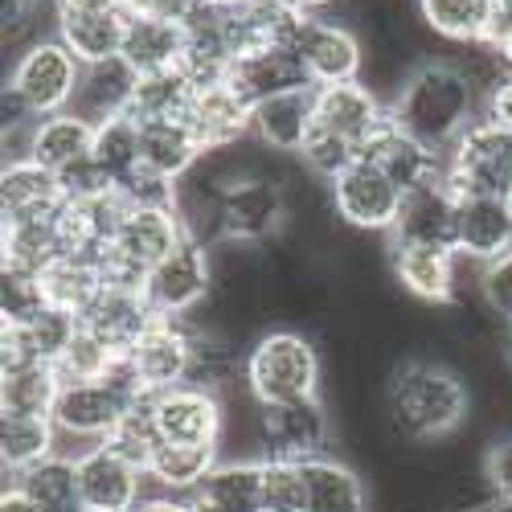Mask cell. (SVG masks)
Instances as JSON below:
<instances>
[{"label": "cell", "instance_id": "1", "mask_svg": "<svg viewBox=\"0 0 512 512\" xmlns=\"http://www.w3.org/2000/svg\"><path fill=\"white\" fill-rule=\"evenodd\" d=\"M472 418V390L447 361L410 357L386 381V422L406 443H439Z\"/></svg>", "mask_w": 512, "mask_h": 512}, {"label": "cell", "instance_id": "2", "mask_svg": "<svg viewBox=\"0 0 512 512\" xmlns=\"http://www.w3.org/2000/svg\"><path fill=\"white\" fill-rule=\"evenodd\" d=\"M390 115L414 140H422L426 148L447 156L467 127L476 119H484V99L451 62L431 58L410 74L402 95L390 103Z\"/></svg>", "mask_w": 512, "mask_h": 512}, {"label": "cell", "instance_id": "3", "mask_svg": "<svg viewBox=\"0 0 512 512\" xmlns=\"http://www.w3.org/2000/svg\"><path fill=\"white\" fill-rule=\"evenodd\" d=\"M242 386L259 406L308 402L324 390L320 345L300 328H267L246 345Z\"/></svg>", "mask_w": 512, "mask_h": 512}, {"label": "cell", "instance_id": "4", "mask_svg": "<svg viewBox=\"0 0 512 512\" xmlns=\"http://www.w3.org/2000/svg\"><path fill=\"white\" fill-rule=\"evenodd\" d=\"M144 394V386L136 381L127 357L115 361V369L99 381H66L50 422L58 426V451L62 455H82L95 443H107L111 431L123 422V414L132 410Z\"/></svg>", "mask_w": 512, "mask_h": 512}, {"label": "cell", "instance_id": "5", "mask_svg": "<svg viewBox=\"0 0 512 512\" xmlns=\"http://www.w3.org/2000/svg\"><path fill=\"white\" fill-rule=\"evenodd\" d=\"M78 78H82V62L58 33L33 41L29 50L13 58L5 78V127L70 111Z\"/></svg>", "mask_w": 512, "mask_h": 512}, {"label": "cell", "instance_id": "6", "mask_svg": "<svg viewBox=\"0 0 512 512\" xmlns=\"http://www.w3.org/2000/svg\"><path fill=\"white\" fill-rule=\"evenodd\" d=\"M185 222L177 205H127L123 222L103 254V275L115 287H140L152 267H160L168 254L185 242Z\"/></svg>", "mask_w": 512, "mask_h": 512}, {"label": "cell", "instance_id": "7", "mask_svg": "<svg viewBox=\"0 0 512 512\" xmlns=\"http://www.w3.org/2000/svg\"><path fill=\"white\" fill-rule=\"evenodd\" d=\"M287 230H291V201L283 189V168L267 164L222 193V242L271 246Z\"/></svg>", "mask_w": 512, "mask_h": 512}, {"label": "cell", "instance_id": "8", "mask_svg": "<svg viewBox=\"0 0 512 512\" xmlns=\"http://www.w3.org/2000/svg\"><path fill=\"white\" fill-rule=\"evenodd\" d=\"M443 177L455 193H508L512 197V127L476 119L443 160Z\"/></svg>", "mask_w": 512, "mask_h": 512}, {"label": "cell", "instance_id": "9", "mask_svg": "<svg viewBox=\"0 0 512 512\" xmlns=\"http://www.w3.org/2000/svg\"><path fill=\"white\" fill-rule=\"evenodd\" d=\"M402 197L406 193L369 160L349 164L345 173L328 181V209H332V218L345 230H353V234H381V238H390V230L398 222V209H402Z\"/></svg>", "mask_w": 512, "mask_h": 512}, {"label": "cell", "instance_id": "10", "mask_svg": "<svg viewBox=\"0 0 512 512\" xmlns=\"http://www.w3.org/2000/svg\"><path fill=\"white\" fill-rule=\"evenodd\" d=\"M213 246L185 238L160 267L148 271L144 279V300L156 316H173V320H189L193 312H201L213 300Z\"/></svg>", "mask_w": 512, "mask_h": 512}, {"label": "cell", "instance_id": "11", "mask_svg": "<svg viewBox=\"0 0 512 512\" xmlns=\"http://www.w3.org/2000/svg\"><path fill=\"white\" fill-rule=\"evenodd\" d=\"M332 451V414L324 398L259 410V459L308 463Z\"/></svg>", "mask_w": 512, "mask_h": 512}, {"label": "cell", "instance_id": "12", "mask_svg": "<svg viewBox=\"0 0 512 512\" xmlns=\"http://www.w3.org/2000/svg\"><path fill=\"white\" fill-rule=\"evenodd\" d=\"M295 58H300L312 87H336V82H361L365 70V37L345 17H308L295 37Z\"/></svg>", "mask_w": 512, "mask_h": 512}, {"label": "cell", "instance_id": "13", "mask_svg": "<svg viewBox=\"0 0 512 512\" xmlns=\"http://www.w3.org/2000/svg\"><path fill=\"white\" fill-rule=\"evenodd\" d=\"M74 463H78V484H82L87 512H136L140 500L152 492L144 467L119 455L111 443L87 447L82 455H74Z\"/></svg>", "mask_w": 512, "mask_h": 512}, {"label": "cell", "instance_id": "14", "mask_svg": "<svg viewBox=\"0 0 512 512\" xmlns=\"http://www.w3.org/2000/svg\"><path fill=\"white\" fill-rule=\"evenodd\" d=\"M156 431L164 443H213L222 447L226 439V398L201 390V386H173L148 394Z\"/></svg>", "mask_w": 512, "mask_h": 512}, {"label": "cell", "instance_id": "15", "mask_svg": "<svg viewBox=\"0 0 512 512\" xmlns=\"http://www.w3.org/2000/svg\"><path fill=\"white\" fill-rule=\"evenodd\" d=\"M127 365H132L144 394L185 386L193 365V328L173 316H156L144 328V336L127 349Z\"/></svg>", "mask_w": 512, "mask_h": 512}, {"label": "cell", "instance_id": "16", "mask_svg": "<svg viewBox=\"0 0 512 512\" xmlns=\"http://www.w3.org/2000/svg\"><path fill=\"white\" fill-rule=\"evenodd\" d=\"M390 275L410 300L431 304V308H451L463 295V259L455 250L390 246Z\"/></svg>", "mask_w": 512, "mask_h": 512}, {"label": "cell", "instance_id": "17", "mask_svg": "<svg viewBox=\"0 0 512 512\" xmlns=\"http://www.w3.org/2000/svg\"><path fill=\"white\" fill-rule=\"evenodd\" d=\"M455 218H459V193L447 177H435L418 189H406L398 222L390 230V246H439L455 250Z\"/></svg>", "mask_w": 512, "mask_h": 512}, {"label": "cell", "instance_id": "18", "mask_svg": "<svg viewBox=\"0 0 512 512\" xmlns=\"http://www.w3.org/2000/svg\"><path fill=\"white\" fill-rule=\"evenodd\" d=\"M512 250V197L508 193H459L455 254L467 263H492Z\"/></svg>", "mask_w": 512, "mask_h": 512}, {"label": "cell", "instance_id": "19", "mask_svg": "<svg viewBox=\"0 0 512 512\" xmlns=\"http://www.w3.org/2000/svg\"><path fill=\"white\" fill-rule=\"evenodd\" d=\"M361 160L377 164L381 173L406 193V189H418L426 181L443 177V160L447 156H439L435 148H426L422 140H414L394 115H386L369 132V140L361 144Z\"/></svg>", "mask_w": 512, "mask_h": 512}, {"label": "cell", "instance_id": "20", "mask_svg": "<svg viewBox=\"0 0 512 512\" xmlns=\"http://www.w3.org/2000/svg\"><path fill=\"white\" fill-rule=\"evenodd\" d=\"M136 91H140V70L127 62L123 54L107 58V62H91L82 66V78H78V91L70 99V111L87 123H107V119H119V115H132V103H136Z\"/></svg>", "mask_w": 512, "mask_h": 512}, {"label": "cell", "instance_id": "21", "mask_svg": "<svg viewBox=\"0 0 512 512\" xmlns=\"http://www.w3.org/2000/svg\"><path fill=\"white\" fill-rule=\"evenodd\" d=\"M312 127H316V87H300L254 103L250 140L275 156H300Z\"/></svg>", "mask_w": 512, "mask_h": 512}, {"label": "cell", "instance_id": "22", "mask_svg": "<svg viewBox=\"0 0 512 512\" xmlns=\"http://www.w3.org/2000/svg\"><path fill=\"white\" fill-rule=\"evenodd\" d=\"M250 115L254 107L230 87V82H209V87L193 91L189 103V127L197 132L205 152H218V148H234L250 140Z\"/></svg>", "mask_w": 512, "mask_h": 512}, {"label": "cell", "instance_id": "23", "mask_svg": "<svg viewBox=\"0 0 512 512\" xmlns=\"http://www.w3.org/2000/svg\"><path fill=\"white\" fill-rule=\"evenodd\" d=\"M230 87L254 107L263 99H275L283 91H300V87H312L300 58H295V50L287 46H259L250 54H238L230 62V74H226Z\"/></svg>", "mask_w": 512, "mask_h": 512}, {"label": "cell", "instance_id": "24", "mask_svg": "<svg viewBox=\"0 0 512 512\" xmlns=\"http://www.w3.org/2000/svg\"><path fill=\"white\" fill-rule=\"evenodd\" d=\"M66 205L62 181L50 168L33 160H9L0 173V222H29V218H58Z\"/></svg>", "mask_w": 512, "mask_h": 512}, {"label": "cell", "instance_id": "25", "mask_svg": "<svg viewBox=\"0 0 512 512\" xmlns=\"http://www.w3.org/2000/svg\"><path fill=\"white\" fill-rule=\"evenodd\" d=\"M189 500L197 512H263V459L222 455Z\"/></svg>", "mask_w": 512, "mask_h": 512}, {"label": "cell", "instance_id": "26", "mask_svg": "<svg viewBox=\"0 0 512 512\" xmlns=\"http://www.w3.org/2000/svg\"><path fill=\"white\" fill-rule=\"evenodd\" d=\"M152 320H156V312L148 308L144 291L140 287H115V283H107L103 295L91 304V312L82 316V324H87L103 345L111 353H119V357H127V349L144 336V328Z\"/></svg>", "mask_w": 512, "mask_h": 512}, {"label": "cell", "instance_id": "27", "mask_svg": "<svg viewBox=\"0 0 512 512\" xmlns=\"http://www.w3.org/2000/svg\"><path fill=\"white\" fill-rule=\"evenodd\" d=\"M201 156H205V148H201L197 132L189 127V119L140 123V168H148L152 177L181 185L201 164Z\"/></svg>", "mask_w": 512, "mask_h": 512}, {"label": "cell", "instance_id": "28", "mask_svg": "<svg viewBox=\"0 0 512 512\" xmlns=\"http://www.w3.org/2000/svg\"><path fill=\"white\" fill-rule=\"evenodd\" d=\"M189 54V25L177 17H132L127 13L123 33V58L140 74L177 70Z\"/></svg>", "mask_w": 512, "mask_h": 512}, {"label": "cell", "instance_id": "29", "mask_svg": "<svg viewBox=\"0 0 512 512\" xmlns=\"http://www.w3.org/2000/svg\"><path fill=\"white\" fill-rule=\"evenodd\" d=\"M390 115V107L381 103L365 82H336V87H316V123H324L328 132L353 140L357 148L369 140V132Z\"/></svg>", "mask_w": 512, "mask_h": 512}, {"label": "cell", "instance_id": "30", "mask_svg": "<svg viewBox=\"0 0 512 512\" xmlns=\"http://www.w3.org/2000/svg\"><path fill=\"white\" fill-rule=\"evenodd\" d=\"M41 287H46V300L50 308H62L70 316H87L91 304L103 295L107 275H103V259L95 254H74L66 250L62 259H54L46 271H41Z\"/></svg>", "mask_w": 512, "mask_h": 512}, {"label": "cell", "instance_id": "31", "mask_svg": "<svg viewBox=\"0 0 512 512\" xmlns=\"http://www.w3.org/2000/svg\"><path fill=\"white\" fill-rule=\"evenodd\" d=\"M91 148H95V123L78 119L74 111L37 119L29 132V160L50 168V173H66L78 160H87Z\"/></svg>", "mask_w": 512, "mask_h": 512}, {"label": "cell", "instance_id": "32", "mask_svg": "<svg viewBox=\"0 0 512 512\" xmlns=\"http://www.w3.org/2000/svg\"><path fill=\"white\" fill-rule=\"evenodd\" d=\"M218 463H222V447L213 443H160L156 455L148 459V484L152 492L193 496Z\"/></svg>", "mask_w": 512, "mask_h": 512}, {"label": "cell", "instance_id": "33", "mask_svg": "<svg viewBox=\"0 0 512 512\" xmlns=\"http://www.w3.org/2000/svg\"><path fill=\"white\" fill-rule=\"evenodd\" d=\"M308 480V512H369V492L353 463L336 459L332 451L304 463Z\"/></svg>", "mask_w": 512, "mask_h": 512}, {"label": "cell", "instance_id": "34", "mask_svg": "<svg viewBox=\"0 0 512 512\" xmlns=\"http://www.w3.org/2000/svg\"><path fill=\"white\" fill-rule=\"evenodd\" d=\"M66 254L58 218H29V222H0V267H17L41 275L54 259Z\"/></svg>", "mask_w": 512, "mask_h": 512}, {"label": "cell", "instance_id": "35", "mask_svg": "<svg viewBox=\"0 0 512 512\" xmlns=\"http://www.w3.org/2000/svg\"><path fill=\"white\" fill-rule=\"evenodd\" d=\"M54 33L74 50L82 66L107 62L123 54V33H127V13L123 9H103V13H58Z\"/></svg>", "mask_w": 512, "mask_h": 512}, {"label": "cell", "instance_id": "36", "mask_svg": "<svg viewBox=\"0 0 512 512\" xmlns=\"http://www.w3.org/2000/svg\"><path fill=\"white\" fill-rule=\"evenodd\" d=\"M5 484H17L41 512H87L78 484V463L74 455H50L21 476H5Z\"/></svg>", "mask_w": 512, "mask_h": 512}, {"label": "cell", "instance_id": "37", "mask_svg": "<svg viewBox=\"0 0 512 512\" xmlns=\"http://www.w3.org/2000/svg\"><path fill=\"white\" fill-rule=\"evenodd\" d=\"M50 455H58V426L50 418L0 414V467H5V476H21Z\"/></svg>", "mask_w": 512, "mask_h": 512}, {"label": "cell", "instance_id": "38", "mask_svg": "<svg viewBox=\"0 0 512 512\" xmlns=\"http://www.w3.org/2000/svg\"><path fill=\"white\" fill-rule=\"evenodd\" d=\"M496 13V0H418V17L447 46L484 41Z\"/></svg>", "mask_w": 512, "mask_h": 512}, {"label": "cell", "instance_id": "39", "mask_svg": "<svg viewBox=\"0 0 512 512\" xmlns=\"http://www.w3.org/2000/svg\"><path fill=\"white\" fill-rule=\"evenodd\" d=\"M58 394H62V377L54 365H25L0 373V414L50 418Z\"/></svg>", "mask_w": 512, "mask_h": 512}, {"label": "cell", "instance_id": "40", "mask_svg": "<svg viewBox=\"0 0 512 512\" xmlns=\"http://www.w3.org/2000/svg\"><path fill=\"white\" fill-rule=\"evenodd\" d=\"M193 78L177 70H160V74H140V91L132 103L136 123H156V119H185L193 103Z\"/></svg>", "mask_w": 512, "mask_h": 512}, {"label": "cell", "instance_id": "41", "mask_svg": "<svg viewBox=\"0 0 512 512\" xmlns=\"http://www.w3.org/2000/svg\"><path fill=\"white\" fill-rule=\"evenodd\" d=\"M91 156L99 160V168L115 181V189L140 168V123L132 115H119L95 127V148Z\"/></svg>", "mask_w": 512, "mask_h": 512}, {"label": "cell", "instance_id": "42", "mask_svg": "<svg viewBox=\"0 0 512 512\" xmlns=\"http://www.w3.org/2000/svg\"><path fill=\"white\" fill-rule=\"evenodd\" d=\"M46 308L50 300H46V287H41V275L0 267V324L29 328Z\"/></svg>", "mask_w": 512, "mask_h": 512}, {"label": "cell", "instance_id": "43", "mask_svg": "<svg viewBox=\"0 0 512 512\" xmlns=\"http://www.w3.org/2000/svg\"><path fill=\"white\" fill-rule=\"evenodd\" d=\"M295 160H300L320 185H328L332 177L345 173L349 164H357V160H361V148H357L353 140H345V136L328 132L324 123H316L312 132H308V140H304V148H300V156H295Z\"/></svg>", "mask_w": 512, "mask_h": 512}, {"label": "cell", "instance_id": "44", "mask_svg": "<svg viewBox=\"0 0 512 512\" xmlns=\"http://www.w3.org/2000/svg\"><path fill=\"white\" fill-rule=\"evenodd\" d=\"M115 361H119V353H111L103 340L82 324L78 336L66 345V353L54 361V369H58L62 386H66V381H99V377H107L115 369Z\"/></svg>", "mask_w": 512, "mask_h": 512}, {"label": "cell", "instance_id": "45", "mask_svg": "<svg viewBox=\"0 0 512 512\" xmlns=\"http://www.w3.org/2000/svg\"><path fill=\"white\" fill-rule=\"evenodd\" d=\"M263 512H308L304 463L263 459Z\"/></svg>", "mask_w": 512, "mask_h": 512}, {"label": "cell", "instance_id": "46", "mask_svg": "<svg viewBox=\"0 0 512 512\" xmlns=\"http://www.w3.org/2000/svg\"><path fill=\"white\" fill-rule=\"evenodd\" d=\"M119 455H127L132 463H140L144 472H148V459L156 455V447L164 443L160 439V431H156V418H152V406H148V398H140L132 410L123 414V422L111 431V439H107Z\"/></svg>", "mask_w": 512, "mask_h": 512}, {"label": "cell", "instance_id": "47", "mask_svg": "<svg viewBox=\"0 0 512 512\" xmlns=\"http://www.w3.org/2000/svg\"><path fill=\"white\" fill-rule=\"evenodd\" d=\"M476 300H480V308L488 312V320H492V324L512 328V250L480 267V279H476Z\"/></svg>", "mask_w": 512, "mask_h": 512}, {"label": "cell", "instance_id": "48", "mask_svg": "<svg viewBox=\"0 0 512 512\" xmlns=\"http://www.w3.org/2000/svg\"><path fill=\"white\" fill-rule=\"evenodd\" d=\"M78 328H82V320L78 316H70V312H62V308H46L41 312L25 332H29V340H33V349H37V357L41 361H58L62 353H66V345L78 336Z\"/></svg>", "mask_w": 512, "mask_h": 512}, {"label": "cell", "instance_id": "49", "mask_svg": "<svg viewBox=\"0 0 512 512\" xmlns=\"http://www.w3.org/2000/svg\"><path fill=\"white\" fill-rule=\"evenodd\" d=\"M484 488L492 500L512 508V431L492 439L484 451Z\"/></svg>", "mask_w": 512, "mask_h": 512}, {"label": "cell", "instance_id": "50", "mask_svg": "<svg viewBox=\"0 0 512 512\" xmlns=\"http://www.w3.org/2000/svg\"><path fill=\"white\" fill-rule=\"evenodd\" d=\"M484 115L496 119V123H504V127H512V74L492 91V99L484 103Z\"/></svg>", "mask_w": 512, "mask_h": 512}, {"label": "cell", "instance_id": "51", "mask_svg": "<svg viewBox=\"0 0 512 512\" xmlns=\"http://www.w3.org/2000/svg\"><path fill=\"white\" fill-rule=\"evenodd\" d=\"M287 5L304 17H345L349 21V0H287Z\"/></svg>", "mask_w": 512, "mask_h": 512}, {"label": "cell", "instance_id": "52", "mask_svg": "<svg viewBox=\"0 0 512 512\" xmlns=\"http://www.w3.org/2000/svg\"><path fill=\"white\" fill-rule=\"evenodd\" d=\"M136 512H197L189 496H168V492H148Z\"/></svg>", "mask_w": 512, "mask_h": 512}, {"label": "cell", "instance_id": "53", "mask_svg": "<svg viewBox=\"0 0 512 512\" xmlns=\"http://www.w3.org/2000/svg\"><path fill=\"white\" fill-rule=\"evenodd\" d=\"M58 13H103V9H123V0H54Z\"/></svg>", "mask_w": 512, "mask_h": 512}, {"label": "cell", "instance_id": "54", "mask_svg": "<svg viewBox=\"0 0 512 512\" xmlns=\"http://www.w3.org/2000/svg\"><path fill=\"white\" fill-rule=\"evenodd\" d=\"M0 512H41L17 484H5V492H0Z\"/></svg>", "mask_w": 512, "mask_h": 512}, {"label": "cell", "instance_id": "55", "mask_svg": "<svg viewBox=\"0 0 512 512\" xmlns=\"http://www.w3.org/2000/svg\"><path fill=\"white\" fill-rule=\"evenodd\" d=\"M205 5H242V0H205Z\"/></svg>", "mask_w": 512, "mask_h": 512}, {"label": "cell", "instance_id": "56", "mask_svg": "<svg viewBox=\"0 0 512 512\" xmlns=\"http://www.w3.org/2000/svg\"><path fill=\"white\" fill-rule=\"evenodd\" d=\"M508 361H512V328H508Z\"/></svg>", "mask_w": 512, "mask_h": 512}]
</instances>
